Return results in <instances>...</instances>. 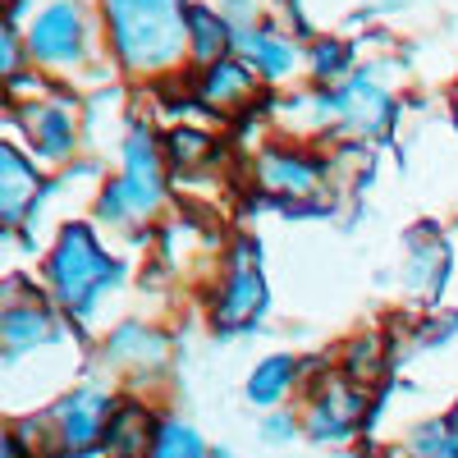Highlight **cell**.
<instances>
[{
  "mask_svg": "<svg viewBox=\"0 0 458 458\" xmlns=\"http://www.w3.org/2000/svg\"><path fill=\"white\" fill-rule=\"evenodd\" d=\"M32 170L14 157V147H5V220H19V211L32 198Z\"/></svg>",
  "mask_w": 458,
  "mask_h": 458,
  "instance_id": "10",
  "label": "cell"
},
{
  "mask_svg": "<svg viewBox=\"0 0 458 458\" xmlns=\"http://www.w3.org/2000/svg\"><path fill=\"white\" fill-rule=\"evenodd\" d=\"M101 412H106V399H101L97 390H83V394L64 399V408H60V427H64V445H69L73 454H83V449L97 440V431H101Z\"/></svg>",
  "mask_w": 458,
  "mask_h": 458,
  "instance_id": "4",
  "label": "cell"
},
{
  "mask_svg": "<svg viewBox=\"0 0 458 458\" xmlns=\"http://www.w3.org/2000/svg\"><path fill=\"white\" fill-rule=\"evenodd\" d=\"M28 124H32V133H37V147L51 151V157H55L60 147H69V120H64V110H60V106L47 110V114H32Z\"/></svg>",
  "mask_w": 458,
  "mask_h": 458,
  "instance_id": "12",
  "label": "cell"
},
{
  "mask_svg": "<svg viewBox=\"0 0 458 458\" xmlns=\"http://www.w3.org/2000/svg\"><path fill=\"white\" fill-rule=\"evenodd\" d=\"M151 458H202V445L188 427H161L157 445H151Z\"/></svg>",
  "mask_w": 458,
  "mask_h": 458,
  "instance_id": "13",
  "label": "cell"
},
{
  "mask_svg": "<svg viewBox=\"0 0 458 458\" xmlns=\"http://www.w3.org/2000/svg\"><path fill=\"white\" fill-rule=\"evenodd\" d=\"M261 179H266V188H276L280 198H312L321 188V174L312 165H302L293 157H280V151H276V157H266Z\"/></svg>",
  "mask_w": 458,
  "mask_h": 458,
  "instance_id": "5",
  "label": "cell"
},
{
  "mask_svg": "<svg viewBox=\"0 0 458 458\" xmlns=\"http://www.w3.org/2000/svg\"><path fill=\"white\" fill-rule=\"evenodd\" d=\"M55 284H60V298L73 302V308H83V302L101 289V280L114 276V266L101 257V248L92 243V234L83 225H69L60 234V248H55Z\"/></svg>",
  "mask_w": 458,
  "mask_h": 458,
  "instance_id": "2",
  "label": "cell"
},
{
  "mask_svg": "<svg viewBox=\"0 0 458 458\" xmlns=\"http://www.w3.org/2000/svg\"><path fill=\"white\" fill-rule=\"evenodd\" d=\"M188 23H193V42H198V55H202V60L225 47V28H220V19H211L207 10H188Z\"/></svg>",
  "mask_w": 458,
  "mask_h": 458,
  "instance_id": "16",
  "label": "cell"
},
{
  "mask_svg": "<svg viewBox=\"0 0 458 458\" xmlns=\"http://www.w3.org/2000/svg\"><path fill=\"white\" fill-rule=\"evenodd\" d=\"M202 92H207L211 106H234V101H243L252 92V73L243 64H216L207 73V88Z\"/></svg>",
  "mask_w": 458,
  "mask_h": 458,
  "instance_id": "9",
  "label": "cell"
},
{
  "mask_svg": "<svg viewBox=\"0 0 458 458\" xmlns=\"http://www.w3.org/2000/svg\"><path fill=\"white\" fill-rule=\"evenodd\" d=\"M412 454L417 458H458V436H449L445 427H427L412 436Z\"/></svg>",
  "mask_w": 458,
  "mask_h": 458,
  "instance_id": "15",
  "label": "cell"
},
{
  "mask_svg": "<svg viewBox=\"0 0 458 458\" xmlns=\"http://www.w3.org/2000/svg\"><path fill=\"white\" fill-rule=\"evenodd\" d=\"M358 412H362V394L335 380V386H326V394H321V403H317V412H312V422H317V431H326V436H344V431L358 422Z\"/></svg>",
  "mask_w": 458,
  "mask_h": 458,
  "instance_id": "6",
  "label": "cell"
},
{
  "mask_svg": "<svg viewBox=\"0 0 458 458\" xmlns=\"http://www.w3.org/2000/svg\"><path fill=\"white\" fill-rule=\"evenodd\" d=\"M32 51L42 60H51V64L79 60V10L73 5H51L42 19L32 23Z\"/></svg>",
  "mask_w": 458,
  "mask_h": 458,
  "instance_id": "3",
  "label": "cell"
},
{
  "mask_svg": "<svg viewBox=\"0 0 458 458\" xmlns=\"http://www.w3.org/2000/svg\"><path fill=\"white\" fill-rule=\"evenodd\" d=\"M261 298H266V289H261L257 271H239L220 298V326H243L248 317H257Z\"/></svg>",
  "mask_w": 458,
  "mask_h": 458,
  "instance_id": "8",
  "label": "cell"
},
{
  "mask_svg": "<svg viewBox=\"0 0 458 458\" xmlns=\"http://www.w3.org/2000/svg\"><path fill=\"white\" fill-rule=\"evenodd\" d=\"M147 431H151L147 412L138 403H124L120 412H114V422L106 427V449L114 458H138L147 449Z\"/></svg>",
  "mask_w": 458,
  "mask_h": 458,
  "instance_id": "7",
  "label": "cell"
},
{
  "mask_svg": "<svg viewBox=\"0 0 458 458\" xmlns=\"http://www.w3.org/2000/svg\"><path fill=\"white\" fill-rule=\"evenodd\" d=\"M114 19V42H120L129 64H170L183 23H179V0H106Z\"/></svg>",
  "mask_w": 458,
  "mask_h": 458,
  "instance_id": "1",
  "label": "cell"
},
{
  "mask_svg": "<svg viewBox=\"0 0 458 458\" xmlns=\"http://www.w3.org/2000/svg\"><path fill=\"white\" fill-rule=\"evenodd\" d=\"M37 339H47V317L42 312H10L5 317V344H10V353L23 349V344H37Z\"/></svg>",
  "mask_w": 458,
  "mask_h": 458,
  "instance_id": "14",
  "label": "cell"
},
{
  "mask_svg": "<svg viewBox=\"0 0 458 458\" xmlns=\"http://www.w3.org/2000/svg\"><path fill=\"white\" fill-rule=\"evenodd\" d=\"M252 60H257L266 73H284L293 55H289L284 42H271V37H252Z\"/></svg>",
  "mask_w": 458,
  "mask_h": 458,
  "instance_id": "17",
  "label": "cell"
},
{
  "mask_svg": "<svg viewBox=\"0 0 458 458\" xmlns=\"http://www.w3.org/2000/svg\"><path fill=\"white\" fill-rule=\"evenodd\" d=\"M216 458H220V454H216Z\"/></svg>",
  "mask_w": 458,
  "mask_h": 458,
  "instance_id": "19",
  "label": "cell"
},
{
  "mask_svg": "<svg viewBox=\"0 0 458 458\" xmlns=\"http://www.w3.org/2000/svg\"><path fill=\"white\" fill-rule=\"evenodd\" d=\"M170 151H174L179 165H188V161H198L202 151H207V138H198V133H174V138H170Z\"/></svg>",
  "mask_w": 458,
  "mask_h": 458,
  "instance_id": "18",
  "label": "cell"
},
{
  "mask_svg": "<svg viewBox=\"0 0 458 458\" xmlns=\"http://www.w3.org/2000/svg\"><path fill=\"white\" fill-rule=\"evenodd\" d=\"M289 376H293V362H289V358H271V362H261V367L252 371V380H248V394H252L257 403H271V399H280V394H284Z\"/></svg>",
  "mask_w": 458,
  "mask_h": 458,
  "instance_id": "11",
  "label": "cell"
}]
</instances>
